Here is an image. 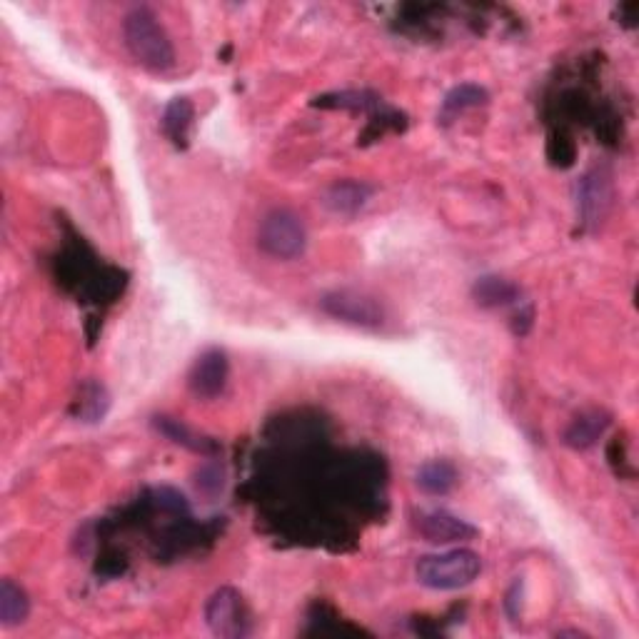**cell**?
Wrapping results in <instances>:
<instances>
[{
    "instance_id": "5",
    "label": "cell",
    "mask_w": 639,
    "mask_h": 639,
    "mask_svg": "<svg viewBox=\"0 0 639 639\" xmlns=\"http://www.w3.org/2000/svg\"><path fill=\"white\" fill-rule=\"evenodd\" d=\"M230 375V362L220 347H210L203 355L195 360V365L190 367L188 385L193 390L195 397H203V400H213L228 385Z\"/></svg>"
},
{
    "instance_id": "3",
    "label": "cell",
    "mask_w": 639,
    "mask_h": 639,
    "mask_svg": "<svg viewBox=\"0 0 639 639\" xmlns=\"http://www.w3.org/2000/svg\"><path fill=\"white\" fill-rule=\"evenodd\" d=\"M258 245L275 260H295L308 248V230L300 215L288 208H275L260 220Z\"/></svg>"
},
{
    "instance_id": "8",
    "label": "cell",
    "mask_w": 639,
    "mask_h": 639,
    "mask_svg": "<svg viewBox=\"0 0 639 639\" xmlns=\"http://www.w3.org/2000/svg\"><path fill=\"white\" fill-rule=\"evenodd\" d=\"M372 198V185L360 180H340L325 193V208L335 215H355Z\"/></svg>"
},
{
    "instance_id": "1",
    "label": "cell",
    "mask_w": 639,
    "mask_h": 639,
    "mask_svg": "<svg viewBox=\"0 0 639 639\" xmlns=\"http://www.w3.org/2000/svg\"><path fill=\"white\" fill-rule=\"evenodd\" d=\"M125 45L130 55L150 73H168L175 68V48L168 30L158 15L148 8H135L125 15L123 23Z\"/></svg>"
},
{
    "instance_id": "16",
    "label": "cell",
    "mask_w": 639,
    "mask_h": 639,
    "mask_svg": "<svg viewBox=\"0 0 639 639\" xmlns=\"http://www.w3.org/2000/svg\"><path fill=\"white\" fill-rule=\"evenodd\" d=\"M605 427L607 420L597 415V412L595 415H582L577 417L570 425V430L565 432V442L570 447H575V450H585V447L595 445V440L605 432Z\"/></svg>"
},
{
    "instance_id": "4",
    "label": "cell",
    "mask_w": 639,
    "mask_h": 639,
    "mask_svg": "<svg viewBox=\"0 0 639 639\" xmlns=\"http://www.w3.org/2000/svg\"><path fill=\"white\" fill-rule=\"evenodd\" d=\"M205 625L215 637L240 639L253 632V620L248 615L243 595L233 587H220L205 602Z\"/></svg>"
},
{
    "instance_id": "2",
    "label": "cell",
    "mask_w": 639,
    "mask_h": 639,
    "mask_svg": "<svg viewBox=\"0 0 639 639\" xmlns=\"http://www.w3.org/2000/svg\"><path fill=\"white\" fill-rule=\"evenodd\" d=\"M482 572V560L472 550H450L440 555H425L417 560L415 575L422 587L430 590H460L472 585Z\"/></svg>"
},
{
    "instance_id": "12",
    "label": "cell",
    "mask_w": 639,
    "mask_h": 639,
    "mask_svg": "<svg viewBox=\"0 0 639 639\" xmlns=\"http://www.w3.org/2000/svg\"><path fill=\"white\" fill-rule=\"evenodd\" d=\"M417 485H420V490L427 492V495H447V492L457 485L455 465L447 460L425 462V465L420 467V472H417Z\"/></svg>"
},
{
    "instance_id": "11",
    "label": "cell",
    "mask_w": 639,
    "mask_h": 639,
    "mask_svg": "<svg viewBox=\"0 0 639 639\" xmlns=\"http://www.w3.org/2000/svg\"><path fill=\"white\" fill-rule=\"evenodd\" d=\"M30 615V600L28 592L13 580L0 582V625L3 627H18L28 620Z\"/></svg>"
},
{
    "instance_id": "17",
    "label": "cell",
    "mask_w": 639,
    "mask_h": 639,
    "mask_svg": "<svg viewBox=\"0 0 639 639\" xmlns=\"http://www.w3.org/2000/svg\"><path fill=\"white\" fill-rule=\"evenodd\" d=\"M485 103H487V90L480 88V85L465 83V85H457L455 90L447 93L445 103H442V113L455 115V113H462V110L477 108V105H485Z\"/></svg>"
},
{
    "instance_id": "10",
    "label": "cell",
    "mask_w": 639,
    "mask_h": 639,
    "mask_svg": "<svg viewBox=\"0 0 639 639\" xmlns=\"http://www.w3.org/2000/svg\"><path fill=\"white\" fill-rule=\"evenodd\" d=\"M193 118H195V110L188 98H173L168 105H165L163 133L168 135V140L175 145V148H185V145H188Z\"/></svg>"
},
{
    "instance_id": "9",
    "label": "cell",
    "mask_w": 639,
    "mask_h": 639,
    "mask_svg": "<svg viewBox=\"0 0 639 639\" xmlns=\"http://www.w3.org/2000/svg\"><path fill=\"white\" fill-rule=\"evenodd\" d=\"M577 190H580L577 198H580V213L585 223H597L610 205V180L602 173H590L582 178Z\"/></svg>"
},
{
    "instance_id": "6",
    "label": "cell",
    "mask_w": 639,
    "mask_h": 639,
    "mask_svg": "<svg viewBox=\"0 0 639 639\" xmlns=\"http://www.w3.org/2000/svg\"><path fill=\"white\" fill-rule=\"evenodd\" d=\"M417 530L432 545H452V542H467L477 535L475 527L467 520H460L457 515L445 510L425 512L417 520Z\"/></svg>"
},
{
    "instance_id": "14",
    "label": "cell",
    "mask_w": 639,
    "mask_h": 639,
    "mask_svg": "<svg viewBox=\"0 0 639 639\" xmlns=\"http://www.w3.org/2000/svg\"><path fill=\"white\" fill-rule=\"evenodd\" d=\"M110 395L100 382H88L80 387V395L75 400V417L83 422H100L108 415Z\"/></svg>"
},
{
    "instance_id": "15",
    "label": "cell",
    "mask_w": 639,
    "mask_h": 639,
    "mask_svg": "<svg viewBox=\"0 0 639 639\" xmlns=\"http://www.w3.org/2000/svg\"><path fill=\"white\" fill-rule=\"evenodd\" d=\"M155 427L173 442H178V445L188 447V450L193 452H200V455H210V452L218 450V445H215L213 440H205V437L195 435V432H190L183 422L170 420V417H155Z\"/></svg>"
},
{
    "instance_id": "7",
    "label": "cell",
    "mask_w": 639,
    "mask_h": 639,
    "mask_svg": "<svg viewBox=\"0 0 639 639\" xmlns=\"http://www.w3.org/2000/svg\"><path fill=\"white\" fill-rule=\"evenodd\" d=\"M322 308L325 313H330L332 318H340L345 322H352V325H380V310L372 300L362 298V295L355 293H332L325 295L322 300Z\"/></svg>"
},
{
    "instance_id": "13",
    "label": "cell",
    "mask_w": 639,
    "mask_h": 639,
    "mask_svg": "<svg viewBox=\"0 0 639 639\" xmlns=\"http://www.w3.org/2000/svg\"><path fill=\"white\" fill-rule=\"evenodd\" d=\"M472 295H475L477 305L482 308H500V305H510L520 298V290L505 278H497V275H487V278H480L472 288Z\"/></svg>"
},
{
    "instance_id": "18",
    "label": "cell",
    "mask_w": 639,
    "mask_h": 639,
    "mask_svg": "<svg viewBox=\"0 0 639 639\" xmlns=\"http://www.w3.org/2000/svg\"><path fill=\"white\" fill-rule=\"evenodd\" d=\"M198 487L203 492H208V495H215V492H218L220 487H223V472H220L215 465L203 467V470H200V475H198Z\"/></svg>"
}]
</instances>
